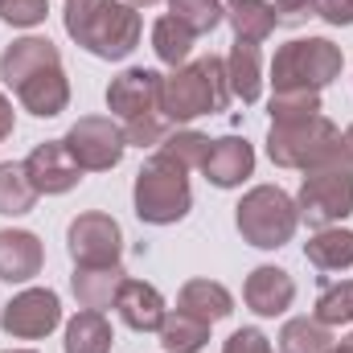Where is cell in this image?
Instances as JSON below:
<instances>
[{"label":"cell","instance_id":"1","mask_svg":"<svg viewBox=\"0 0 353 353\" xmlns=\"http://www.w3.org/2000/svg\"><path fill=\"white\" fill-rule=\"evenodd\" d=\"M66 33L103 62H119L140 46L144 21L132 4L119 0H66Z\"/></svg>","mask_w":353,"mask_h":353},{"label":"cell","instance_id":"25","mask_svg":"<svg viewBox=\"0 0 353 353\" xmlns=\"http://www.w3.org/2000/svg\"><path fill=\"white\" fill-rule=\"evenodd\" d=\"M37 197H41V193L33 189L25 165H17V161H4V165H0V214H4V218L29 214V210L37 205Z\"/></svg>","mask_w":353,"mask_h":353},{"label":"cell","instance_id":"39","mask_svg":"<svg viewBox=\"0 0 353 353\" xmlns=\"http://www.w3.org/2000/svg\"><path fill=\"white\" fill-rule=\"evenodd\" d=\"M341 144H345V152H350V161H353V123L345 128V136H341Z\"/></svg>","mask_w":353,"mask_h":353},{"label":"cell","instance_id":"5","mask_svg":"<svg viewBox=\"0 0 353 353\" xmlns=\"http://www.w3.org/2000/svg\"><path fill=\"white\" fill-rule=\"evenodd\" d=\"M345 54L329 37H296L275 50L271 58V83L275 90H325L341 79Z\"/></svg>","mask_w":353,"mask_h":353},{"label":"cell","instance_id":"2","mask_svg":"<svg viewBox=\"0 0 353 353\" xmlns=\"http://www.w3.org/2000/svg\"><path fill=\"white\" fill-rule=\"evenodd\" d=\"M230 103V79L222 58H197L161 79V111L169 123H193L201 115H218Z\"/></svg>","mask_w":353,"mask_h":353},{"label":"cell","instance_id":"15","mask_svg":"<svg viewBox=\"0 0 353 353\" xmlns=\"http://www.w3.org/2000/svg\"><path fill=\"white\" fill-rule=\"evenodd\" d=\"M243 300H247V308H251L255 316H279V312H288L292 300H296V279H292L283 267L263 263L247 275Z\"/></svg>","mask_w":353,"mask_h":353},{"label":"cell","instance_id":"35","mask_svg":"<svg viewBox=\"0 0 353 353\" xmlns=\"http://www.w3.org/2000/svg\"><path fill=\"white\" fill-rule=\"evenodd\" d=\"M271 8H275V21H279V25H288V29L308 25V21L316 17V0H275Z\"/></svg>","mask_w":353,"mask_h":353},{"label":"cell","instance_id":"10","mask_svg":"<svg viewBox=\"0 0 353 353\" xmlns=\"http://www.w3.org/2000/svg\"><path fill=\"white\" fill-rule=\"evenodd\" d=\"M66 251L74 267H99V263H119L123 255V230L111 214H79L66 230Z\"/></svg>","mask_w":353,"mask_h":353},{"label":"cell","instance_id":"3","mask_svg":"<svg viewBox=\"0 0 353 353\" xmlns=\"http://www.w3.org/2000/svg\"><path fill=\"white\" fill-rule=\"evenodd\" d=\"M267 157L279 169H300V173H312V169H353L337 123H329L325 115H312V119H300V123H271Z\"/></svg>","mask_w":353,"mask_h":353},{"label":"cell","instance_id":"43","mask_svg":"<svg viewBox=\"0 0 353 353\" xmlns=\"http://www.w3.org/2000/svg\"><path fill=\"white\" fill-rule=\"evenodd\" d=\"M230 4H247V0H230Z\"/></svg>","mask_w":353,"mask_h":353},{"label":"cell","instance_id":"33","mask_svg":"<svg viewBox=\"0 0 353 353\" xmlns=\"http://www.w3.org/2000/svg\"><path fill=\"white\" fill-rule=\"evenodd\" d=\"M316 321L325 325H353V279L333 283L316 296Z\"/></svg>","mask_w":353,"mask_h":353},{"label":"cell","instance_id":"40","mask_svg":"<svg viewBox=\"0 0 353 353\" xmlns=\"http://www.w3.org/2000/svg\"><path fill=\"white\" fill-rule=\"evenodd\" d=\"M132 8H152V4H161V0H128Z\"/></svg>","mask_w":353,"mask_h":353},{"label":"cell","instance_id":"42","mask_svg":"<svg viewBox=\"0 0 353 353\" xmlns=\"http://www.w3.org/2000/svg\"><path fill=\"white\" fill-rule=\"evenodd\" d=\"M4 353H33V350H4Z\"/></svg>","mask_w":353,"mask_h":353},{"label":"cell","instance_id":"13","mask_svg":"<svg viewBox=\"0 0 353 353\" xmlns=\"http://www.w3.org/2000/svg\"><path fill=\"white\" fill-rule=\"evenodd\" d=\"M12 90H17L21 107H25L29 115H37V119H54V115H62V111L70 107V79H66L62 62L41 66L37 74L21 79Z\"/></svg>","mask_w":353,"mask_h":353},{"label":"cell","instance_id":"23","mask_svg":"<svg viewBox=\"0 0 353 353\" xmlns=\"http://www.w3.org/2000/svg\"><path fill=\"white\" fill-rule=\"evenodd\" d=\"M304 255H308V263L321 267V271H345V267H353V230H341V226L316 230L304 243Z\"/></svg>","mask_w":353,"mask_h":353},{"label":"cell","instance_id":"37","mask_svg":"<svg viewBox=\"0 0 353 353\" xmlns=\"http://www.w3.org/2000/svg\"><path fill=\"white\" fill-rule=\"evenodd\" d=\"M316 17H325L329 25H353V0H316Z\"/></svg>","mask_w":353,"mask_h":353},{"label":"cell","instance_id":"19","mask_svg":"<svg viewBox=\"0 0 353 353\" xmlns=\"http://www.w3.org/2000/svg\"><path fill=\"white\" fill-rule=\"evenodd\" d=\"M54 62H62V54H58V46L50 37H21V41L4 46V54H0V79L8 87H17L21 79L37 74L41 66H54Z\"/></svg>","mask_w":353,"mask_h":353},{"label":"cell","instance_id":"26","mask_svg":"<svg viewBox=\"0 0 353 353\" xmlns=\"http://www.w3.org/2000/svg\"><path fill=\"white\" fill-rule=\"evenodd\" d=\"M230 25H234V41H255L263 46L267 37L275 33V8L267 0H247V4H230Z\"/></svg>","mask_w":353,"mask_h":353},{"label":"cell","instance_id":"36","mask_svg":"<svg viewBox=\"0 0 353 353\" xmlns=\"http://www.w3.org/2000/svg\"><path fill=\"white\" fill-rule=\"evenodd\" d=\"M222 353H271V341H267L259 329H239L226 337Z\"/></svg>","mask_w":353,"mask_h":353},{"label":"cell","instance_id":"31","mask_svg":"<svg viewBox=\"0 0 353 353\" xmlns=\"http://www.w3.org/2000/svg\"><path fill=\"white\" fill-rule=\"evenodd\" d=\"M210 136H201V132H189V128H176V132H169V140L157 148V152H165L169 161H176L185 173L189 169H201L205 165V157H210Z\"/></svg>","mask_w":353,"mask_h":353},{"label":"cell","instance_id":"8","mask_svg":"<svg viewBox=\"0 0 353 353\" xmlns=\"http://www.w3.org/2000/svg\"><path fill=\"white\" fill-rule=\"evenodd\" d=\"M66 148H70V157L79 161L83 173H107V169H115L123 161L128 140H123V128L115 119H107V115H83L66 132Z\"/></svg>","mask_w":353,"mask_h":353},{"label":"cell","instance_id":"21","mask_svg":"<svg viewBox=\"0 0 353 353\" xmlns=\"http://www.w3.org/2000/svg\"><path fill=\"white\" fill-rule=\"evenodd\" d=\"M226 79H230V94L243 103H259L263 94V54L255 41H234L230 58H226Z\"/></svg>","mask_w":353,"mask_h":353},{"label":"cell","instance_id":"34","mask_svg":"<svg viewBox=\"0 0 353 353\" xmlns=\"http://www.w3.org/2000/svg\"><path fill=\"white\" fill-rule=\"evenodd\" d=\"M50 12L46 0H0V21H8L12 29H33L41 25Z\"/></svg>","mask_w":353,"mask_h":353},{"label":"cell","instance_id":"7","mask_svg":"<svg viewBox=\"0 0 353 353\" xmlns=\"http://www.w3.org/2000/svg\"><path fill=\"white\" fill-rule=\"evenodd\" d=\"M300 222L325 230L353 214V169H312L296 193Z\"/></svg>","mask_w":353,"mask_h":353},{"label":"cell","instance_id":"28","mask_svg":"<svg viewBox=\"0 0 353 353\" xmlns=\"http://www.w3.org/2000/svg\"><path fill=\"white\" fill-rule=\"evenodd\" d=\"M169 17L176 25H185L193 37H201L226 21V8H222V0H169Z\"/></svg>","mask_w":353,"mask_h":353},{"label":"cell","instance_id":"29","mask_svg":"<svg viewBox=\"0 0 353 353\" xmlns=\"http://www.w3.org/2000/svg\"><path fill=\"white\" fill-rule=\"evenodd\" d=\"M152 50H157V58L165 62V66H185L189 62V54H193V33L185 29V25H176L173 17H161L157 25H152Z\"/></svg>","mask_w":353,"mask_h":353},{"label":"cell","instance_id":"20","mask_svg":"<svg viewBox=\"0 0 353 353\" xmlns=\"http://www.w3.org/2000/svg\"><path fill=\"white\" fill-rule=\"evenodd\" d=\"M176 312H189V316H197L214 329L218 321H226L234 312V296L214 279H189L176 296Z\"/></svg>","mask_w":353,"mask_h":353},{"label":"cell","instance_id":"44","mask_svg":"<svg viewBox=\"0 0 353 353\" xmlns=\"http://www.w3.org/2000/svg\"><path fill=\"white\" fill-rule=\"evenodd\" d=\"M333 353H337V350H333Z\"/></svg>","mask_w":353,"mask_h":353},{"label":"cell","instance_id":"32","mask_svg":"<svg viewBox=\"0 0 353 353\" xmlns=\"http://www.w3.org/2000/svg\"><path fill=\"white\" fill-rule=\"evenodd\" d=\"M173 123L165 119V111H144L136 119H123V140L136 144V148H161L169 140Z\"/></svg>","mask_w":353,"mask_h":353},{"label":"cell","instance_id":"12","mask_svg":"<svg viewBox=\"0 0 353 353\" xmlns=\"http://www.w3.org/2000/svg\"><path fill=\"white\" fill-rule=\"evenodd\" d=\"M161 79H165V74H157V70H148V66H128L123 74L111 79V87H107V107H111L115 115H123V119H136V115H144V111H161Z\"/></svg>","mask_w":353,"mask_h":353},{"label":"cell","instance_id":"27","mask_svg":"<svg viewBox=\"0 0 353 353\" xmlns=\"http://www.w3.org/2000/svg\"><path fill=\"white\" fill-rule=\"evenodd\" d=\"M205 341H210V325L197 321V316H189V312H173L161 325V345H165V353H201Z\"/></svg>","mask_w":353,"mask_h":353},{"label":"cell","instance_id":"41","mask_svg":"<svg viewBox=\"0 0 353 353\" xmlns=\"http://www.w3.org/2000/svg\"><path fill=\"white\" fill-rule=\"evenodd\" d=\"M337 353H353V333L345 337V341H341V345H337Z\"/></svg>","mask_w":353,"mask_h":353},{"label":"cell","instance_id":"6","mask_svg":"<svg viewBox=\"0 0 353 353\" xmlns=\"http://www.w3.org/2000/svg\"><path fill=\"white\" fill-rule=\"evenodd\" d=\"M234 226L239 234L259 247V251H275L283 243H292L296 226H300V210H296V197H288L279 185H255L239 210H234Z\"/></svg>","mask_w":353,"mask_h":353},{"label":"cell","instance_id":"14","mask_svg":"<svg viewBox=\"0 0 353 353\" xmlns=\"http://www.w3.org/2000/svg\"><path fill=\"white\" fill-rule=\"evenodd\" d=\"M201 173L218 189H239L247 176L255 173V148L243 136H222V140L210 144V157H205Z\"/></svg>","mask_w":353,"mask_h":353},{"label":"cell","instance_id":"30","mask_svg":"<svg viewBox=\"0 0 353 353\" xmlns=\"http://www.w3.org/2000/svg\"><path fill=\"white\" fill-rule=\"evenodd\" d=\"M267 111H271V123L312 119V115H321V90H275Z\"/></svg>","mask_w":353,"mask_h":353},{"label":"cell","instance_id":"16","mask_svg":"<svg viewBox=\"0 0 353 353\" xmlns=\"http://www.w3.org/2000/svg\"><path fill=\"white\" fill-rule=\"evenodd\" d=\"M115 312L136 333H161V325L169 316L165 312V296L152 283H144V279H123V288L115 296Z\"/></svg>","mask_w":353,"mask_h":353},{"label":"cell","instance_id":"17","mask_svg":"<svg viewBox=\"0 0 353 353\" xmlns=\"http://www.w3.org/2000/svg\"><path fill=\"white\" fill-rule=\"evenodd\" d=\"M46 251L41 239L29 230H0V279L4 283H29L33 275H41Z\"/></svg>","mask_w":353,"mask_h":353},{"label":"cell","instance_id":"4","mask_svg":"<svg viewBox=\"0 0 353 353\" xmlns=\"http://www.w3.org/2000/svg\"><path fill=\"white\" fill-rule=\"evenodd\" d=\"M132 201H136V218L140 222H148V226H173V222H181L193 210V189H189L185 169L176 161H169L165 152H157L136 173Z\"/></svg>","mask_w":353,"mask_h":353},{"label":"cell","instance_id":"18","mask_svg":"<svg viewBox=\"0 0 353 353\" xmlns=\"http://www.w3.org/2000/svg\"><path fill=\"white\" fill-rule=\"evenodd\" d=\"M128 271L119 263H99V267H74L70 275V288H74V300L90 308V312H103V308H115V296L123 288Z\"/></svg>","mask_w":353,"mask_h":353},{"label":"cell","instance_id":"24","mask_svg":"<svg viewBox=\"0 0 353 353\" xmlns=\"http://www.w3.org/2000/svg\"><path fill=\"white\" fill-rule=\"evenodd\" d=\"M111 341H115V333H111L107 316L87 308V312H79V316L66 325L62 350L66 353H111Z\"/></svg>","mask_w":353,"mask_h":353},{"label":"cell","instance_id":"22","mask_svg":"<svg viewBox=\"0 0 353 353\" xmlns=\"http://www.w3.org/2000/svg\"><path fill=\"white\" fill-rule=\"evenodd\" d=\"M337 337L333 325L316 321V316H292L279 329V353H333Z\"/></svg>","mask_w":353,"mask_h":353},{"label":"cell","instance_id":"11","mask_svg":"<svg viewBox=\"0 0 353 353\" xmlns=\"http://www.w3.org/2000/svg\"><path fill=\"white\" fill-rule=\"evenodd\" d=\"M25 173L33 181V189L46 193V197L70 193V189L83 181V169H79V161L70 157L66 140H46V144H37V148L29 152V161H25Z\"/></svg>","mask_w":353,"mask_h":353},{"label":"cell","instance_id":"38","mask_svg":"<svg viewBox=\"0 0 353 353\" xmlns=\"http://www.w3.org/2000/svg\"><path fill=\"white\" fill-rule=\"evenodd\" d=\"M12 128H17V115H12V103L0 94V144L12 136Z\"/></svg>","mask_w":353,"mask_h":353},{"label":"cell","instance_id":"9","mask_svg":"<svg viewBox=\"0 0 353 353\" xmlns=\"http://www.w3.org/2000/svg\"><path fill=\"white\" fill-rule=\"evenodd\" d=\"M62 325V300L50 288H29L21 296H12L0 312V329L17 341H37L50 337Z\"/></svg>","mask_w":353,"mask_h":353}]
</instances>
